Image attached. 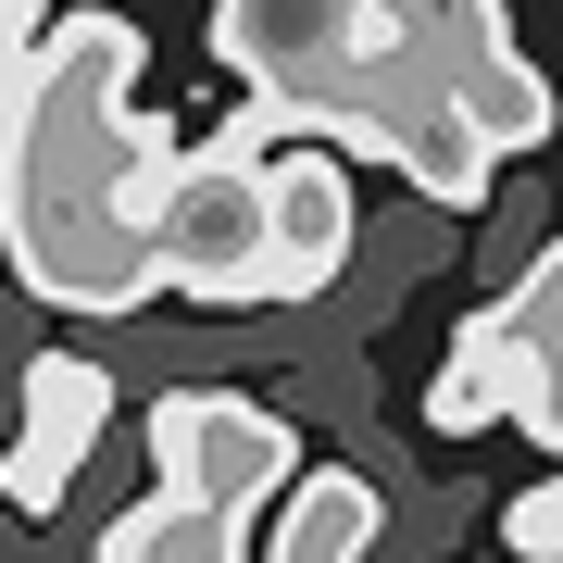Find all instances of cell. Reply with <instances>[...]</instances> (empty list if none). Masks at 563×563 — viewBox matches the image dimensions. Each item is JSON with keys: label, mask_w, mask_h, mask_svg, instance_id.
<instances>
[{"label": "cell", "mask_w": 563, "mask_h": 563, "mask_svg": "<svg viewBox=\"0 0 563 563\" xmlns=\"http://www.w3.org/2000/svg\"><path fill=\"white\" fill-rule=\"evenodd\" d=\"M0 201H13V113H0Z\"/></svg>", "instance_id": "cell-13"}, {"label": "cell", "mask_w": 563, "mask_h": 563, "mask_svg": "<svg viewBox=\"0 0 563 563\" xmlns=\"http://www.w3.org/2000/svg\"><path fill=\"white\" fill-rule=\"evenodd\" d=\"M151 463H163V488H188L213 514H263V501L301 488V426L239 401V388H163L151 401Z\"/></svg>", "instance_id": "cell-3"}, {"label": "cell", "mask_w": 563, "mask_h": 563, "mask_svg": "<svg viewBox=\"0 0 563 563\" xmlns=\"http://www.w3.org/2000/svg\"><path fill=\"white\" fill-rule=\"evenodd\" d=\"M539 388H551V363H539V339L514 325V301H476V313H463V339H451V363L426 376V426H439V439L526 426V413H539Z\"/></svg>", "instance_id": "cell-6"}, {"label": "cell", "mask_w": 563, "mask_h": 563, "mask_svg": "<svg viewBox=\"0 0 563 563\" xmlns=\"http://www.w3.org/2000/svg\"><path fill=\"white\" fill-rule=\"evenodd\" d=\"M401 176H413V201H439V213H488V201H501V151L476 139L463 101H439V113L401 125Z\"/></svg>", "instance_id": "cell-9"}, {"label": "cell", "mask_w": 563, "mask_h": 563, "mask_svg": "<svg viewBox=\"0 0 563 563\" xmlns=\"http://www.w3.org/2000/svg\"><path fill=\"white\" fill-rule=\"evenodd\" d=\"M376 476H351V463H325V476H301L276 501V526H263V551L251 563H363L376 551Z\"/></svg>", "instance_id": "cell-7"}, {"label": "cell", "mask_w": 563, "mask_h": 563, "mask_svg": "<svg viewBox=\"0 0 563 563\" xmlns=\"http://www.w3.org/2000/svg\"><path fill=\"white\" fill-rule=\"evenodd\" d=\"M263 213H276V263H263V301H288V313H301V301H325V288L351 276V251H363L339 151L288 139L276 163H263Z\"/></svg>", "instance_id": "cell-5"}, {"label": "cell", "mask_w": 563, "mask_h": 563, "mask_svg": "<svg viewBox=\"0 0 563 563\" xmlns=\"http://www.w3.org/2000/svg\"><path fill=\"white\" fill-rule=\"evenodd\" d=\"M139 25L125 13H51L38 51L0 76L13 113V276L51 313H139L163 288L151 213L176 188V139L139 113Z\"/></svg>", "instance_id": "cell-1"}, {"label": "cell", "mask_w": 563, "mask_h": 563, "mask_svg": "<svg viewBox=\"0 0 563 563\" xmlns=\"http://www.w3.org/2000/svg\"><path fill=\"white\" fill-rule=\"evenodd\" d=\"M239 526L251 514H213V501H188V488H151L139 514L101 526V563H251Z\"/></svg>", "instance_id": "cell-8"}, {"label": "cell", "mask_w": 563, "mask_h": 563, "mask_svg": "<svg viewBox=\"0 0 563 563\" xmlns=\"http://www.w3.org/2000/svg\"><path fill=\"white\" fill-rule=\"evenodd\" d=\"M151 263H163V288H188V301H213V313L263 301V263H276L263 163L225 151V139L176 151V188H163V213H151Z\"/></svg>", "instance_id": "cell-2"}, {"label": "cell", "mask_w": 563, "mask_h": 563, "mask_svg": "<svg viewBox=\"0 0 563 563\" xmlns=\"http://www.w3.org/2000/svg\"><path fill=\"white\" fill-rule=\"evenodd\" d=\"M388 13H413L426 38L451 51V63H488V51H514V13H501V0H388Z\"/></svg>", "instance_id": "cell-11"}, {"label": "cell", "mask_w": 563, "mask_h": 563, "mask_svg": "<svg viewBox=\"0 0 563 563\" xmlns=\"http://www.w3.org/2000/svg\"><path fill=\"white\" fill-rule=\"evenodd\" d=\"M113 426V363L101 351H25L13 376V439H0V501L13 514H63L76 463Z\"/></svg>", "instance_id": "cell-4"}, {"label": "cell", "mask_w": 563, "mask_h": 563, "mask_svg": "<svg viewBox=\"0 0 563 563\" xmlns=\"http://www.w3.org/2000/svg\"><path fill=\"white\" fill-rule=\"evenodd\" d=\"M463 113H476V139L488 151H551V125H563V101H551V76L526 51H488V63H463V88H451Z\"/></svg>", "instance_id": "cell-10"}, {"label": "cell", "mask_w": 563, "mask_h": 563, "mask_svg": "<svg viewBox=\"0 0 563 563\" xmlns=\"http://www.w3.org/2000/svg\"><path fill=\"white\" fill-rule=\"evenodd\" d=\"M501 551H514V563H563V463H551L539 488L501 501Z\"/></svg>", "instance_id": "cell-12"}]
</instances>
